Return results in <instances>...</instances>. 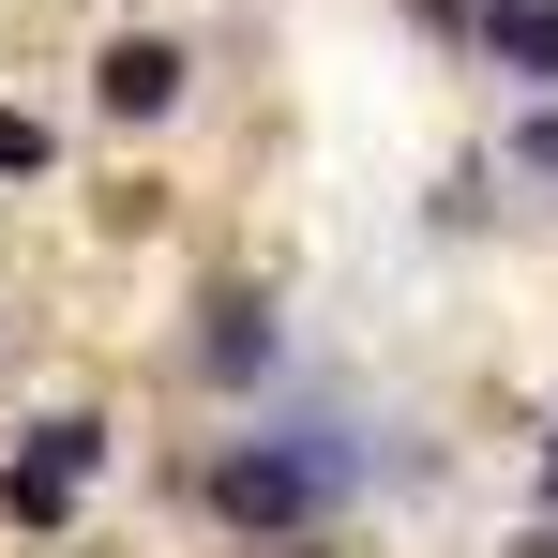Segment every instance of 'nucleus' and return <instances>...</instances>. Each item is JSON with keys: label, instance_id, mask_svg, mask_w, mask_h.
I'll use <instances>...</instances> for the list:
<instances>
[{"label": "nucleus", "instance_id": "7ed1b4c3", "mask_svg": "<svg viewBox=\"0 0 558 558\" xmlns=\"http://www.w3.org/2000/svg\"><path fill=\"white\" fill-rule=\"evenodd\" d=\"M121 483H136V423L106 392H15L0 408V544L15 558H76Z\"/></svg>", "mask_w": 558, "mask_h": 558}, {"label": "nucleus", "instance_id": "9b49d317", "mask_svg": "<svg viewBox=\"0 0 558 558\" xmlns=\"http://www.w3.org/2000/svg\"><path fill=\"white\" fill-rule=\"evenodd\" d=\"M529 498H544V513H558V408H544V423H529Z\"/></svg>", "mask_w": 558, "mask_h": 558}, {"label": "nucleus", "instance_id": "f257e3e1", "mask_svg": "<svg viewBox=\"0 0 558 558\" xmlns=\"http://www.w3.org/2000/svg\"><path fill=\"white\" fill-rule=\"evenodd\" d=\"M423 483H438V438L392 423L363 377H332V363H302L272 408H242V423H196L182 453L151 468V498H167L211 558L363 529L377 498H423Z\"/></svg>", "mask_w": 558, "mask_h": 558}, {"label": "nucleus", "instance_id": "f03ea898", "mask_svg": "<svg viewBox=\"0 0 558 558\" xmlns=\"http://www.w3.org/2000/svg\"><path fill=\"white\" fill-rule=\"evenodd\" d=\"M317 363V332H302V302H287V272H257V257H227V272H182L167 287V332H151V377L182 392L196 423H242V408H272L287 377Z\"/></svg>", "mask_w": 558, "mask_h": 558}, {"label": "nucleus", "instance_id": "1a4fd4ad", "mask_svg": "<svg viewBox=\"0 0 558 558\" xmlns=\"http://www.w3.org/2000/svg\"><path fill=\"white\" fill-rule=\"evenodd\" d=\"M468 15H483V0H392V31L438 46V61H468Z\"/></svg>", "mask_w": 558, "mask_h": 558}, {"label": "nucleus", "instance_id": "4468645a", "mask_svg": "<svg viewBox=\"0 0 558 558\" xmlns=\"http://www.w3.org/2000/svg\"><path fill=\"white\" fill-rule=\"evenodd\" d=\"M121 15H196V0H121Z\"/></svg>", "mask_w": 558, "mask_h": 558}, {"label": "nucleus", "instance_id": "39448f33", "mask_svg": "<svg viewBox=\"0 0 558 558\" xmlns=\"http://www.w3.org/2000/svg\"><path fill=\"white\" fill-rule=\"evenodd\" d=\"M468 76H483L498 106L558 92V0H483V15H468Z\"/></svg>", "mask_w": 558, "mask_h": 558}, {"label": "nucleus", "instance_id": "6e6552de", "mask_svg": "<svg viewBox=\"0 0 558 558\" xmlns=\"http://www.w3.org/2000/svg\"><path fill=\"white\" fill-rule=\"evenodd\" d=\"M483 151H498V182H513V211H529V227H558V92L498 106V136H483Z\"/></svg>", "mask_w": 558, "mask_h": 558}, {"label": "nucleus", "instance_id": "2eb2a0df", "mask_svg": "<svg viewBox=\"0 0 558 558\" xmlns=\"http://www.w3.org/2000/svg\"><path fill=\"white\" fill-rule=\"evenodd\" d=\"M76 558H92V544H76Z\"/></svg>", "mask_w": 558, "mask_h": 558}, {"label": "nucleus", "instance_id": "20e7f679", "mask_svg": "<svg viewBox=\"0 0 558 558\" xmlns=\"http://www.w3.org/2000/svg\"><path fill=\"white\" fill-rule=\"evenodd\" d=\"M196 106H211V31L196 15H106L92 61H76V121L121 151H167Z\"/></svg>", "mask_w": 558, "mask_h": 558}, {"label": "nucleus", "instance_id": "0eeeda50", "mask_svg": "<svg viewBox=\"0 0 558 558\" xmlns=\"http://www.w3.org/2000/svg\"><path fill=\"white\" fill-rule=\"evenodd\" d=\"M61 182H76V121L46 92H0V211H46Z\"/></svg>", "mask_w": 558, "mask_h": 558}, {"label": "nucleus", "instance_id": "423d86ee", "mask_svg": "<svg viewBox=\"0 0 558 558\" xmlns=\"http://www.w3.org/2000/svg\"><path fill=\"white\" fill-rule=\"evenodd\" d=\"M408 227H423L438 257H483V242H498V227H529V211H513V182H498V151H453L438 182L408 196Z\"/></svg>", "mask_w": 558, "mask_h": 558}, {"label": "nucleus", "instance_id": "9d476101", "mask_svg": "<svg viewBox=\"0 0 558 558\" xmlns=\"http://www.w3.org/2000/svg\"><path fill=\"white\" fill-rule=\"evenodd\" d=\"M498 558H558V513H544V498H513V529H498Z\"/></svg>", "mask_w": 558, "mask_h": 558}, {"label": "nucleus", "instance_id": "f8f14e48", "mask_svg": "<svg viewBox=\"0 0 558 558\" xmlns=\"http://www.w3.org/2000/svg\"><path fill=\"white\" fill-rule=\"evenodd\" d=\"M15 377H31V317L0 302V408H15Z\"/></svg>", "mask_w": 558, "mask_h": 558}, {"label": "nucleus", "instance_id": "ddd939ff", "mask_svg": "<svg viewBox=\"0 0 558 558\" xmlns=\"http://www.w3.org/2000/svg\"><path fill=\"white\" fill-rule=\"evenodd\" d=\"M257 558H363V529H317V544H257Z\"/></svg>", "mask_w": 558, "mask_h": 558}]
</instances>
